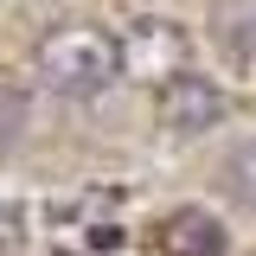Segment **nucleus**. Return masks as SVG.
Here are the masks:
<instances>
[{
  "mask_svg": "<svg viewBox=\"0 0 256 256\" xmlns=\"http://www.w3.org/2000/svg\"><path fill=\"white\" fill-rule=\"evenodd\" d=\"M26 116H32V102H26V90L0 77V141H20V134H26Z\"/></svg>",
  "mask_w": 256,
  "mask_h": 256,
  "instance_id": "nucleus-6",
  "label": "nucleus"
},
{
  "mask_svg": "<svg viewBox=\"0 0 256 256\" xmlns=\"http://www.w3.org/2000/svg\"><path fill=\"white\" fill-rule=\"evenodd\" d=\"M6 224H13V212H6V205H0V230H6Z\"/></svg>",
  "mask_w": 256,
  "mask_h": 256,
  "instance_id": "nucleus-7",
  "label": "nucleus"
},
{
  "mask_svg": "<svg viewBox=\"0 0 256 256\" xmlns=\"http://www.w3.org/2000/svg\"><path fill=\"white\" fill-rule=\"evenodd\" d=\"M32 58H38V77H45L58 96H102L116 77H122L128 52L102 26H52L45 38H38Z\"/></svg>",
  "mask_w": 256,
  "mask_h": 256,
  "instance_id": "nucleus-1",
  "label": "nucleus"
},
{
  "mask_svg": "<svg viewBox=\"0 0 256 256\" xmlns=\"http://www.w3.org/2000/svg\"><path fill=\"white\" fill-rule=\"evenodd\" d=\"M218 116H224V96H218V84H205V77H192V70L166 77V90H160V128H166V134L192 141V134L218 128Z\"/></svg>",
  "mask_w": 256,
  "mask_h": 256,
  "instance_id": "nucleus-2",
  "label": "nucleus"
},
{
  "mask_svg": "<svg viewBox=\"0 0 256 256\" xmlns=\"http://www.w3.org/2000/svg\"><path fill=\"white\" fill-rule=\"evenodd\" d=\"M160 256H224V224L205 205H180L160 218Z\"/></svg>",
  "mask_w": 256,
  "mask_h": 256,
  "instance_id": "nucleus-3",
  "label": "nucleus"
},
{
  "mask_svg": "<svg viewBox=\"0 0 256 256\" xmlns=\"http://www.w3.org/2000/svg\"><path fill=\"white\" fill-rule=\"evenodd\" d=\"M224 192H230L244 212H256V141H244L237 154L224 160Z\"/></svg>",
  "mask_w": 256,
  "mask_h": 256,
  "instance_id": "nucleus-5",
  "label": "nucleus"
},
{
  "mask_svg": "<svg viewBox=\"0 0 256 256\" xmlns=\"http://www.w3.org/2000/svg\"><path fill=\"white\" fill-rule=\"evenodd\" d=\"M212 26L244 64H256V0H212Z\"/></svg>",
  "mask_w": 256,
  "mask_h": 256,
  "instance_id": "nucleus-4",
  "label": "nucleus"
}]
</instances>
